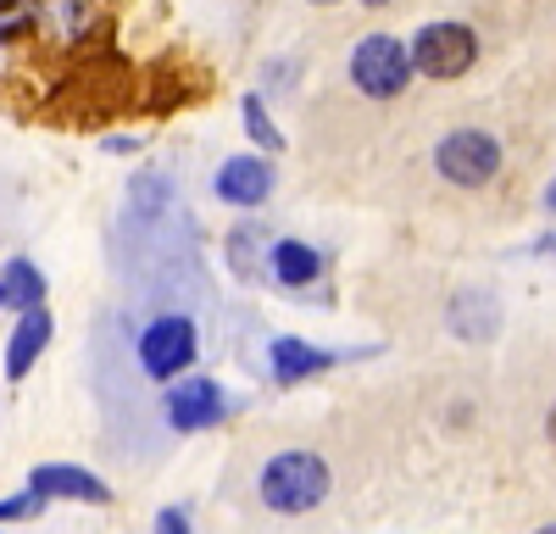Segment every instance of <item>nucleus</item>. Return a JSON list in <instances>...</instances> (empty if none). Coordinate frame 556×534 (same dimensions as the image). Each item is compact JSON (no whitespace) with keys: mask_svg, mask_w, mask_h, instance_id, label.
I'll list each match as a JSON object with an SVG mask.
<instances>
[{"mask_svg":"<svg viewBox=\"0 0 556 534\" xmlns=\"http://www.w3.org/2000/svg\"><path fill=\"white\" fill-rule=\"evenodd\" d=\"M329 496V462L317 452H278L262 468V501L273 512H312Z\"/></svg>","mask_w":556,"mask_h":534,"instance_id":"f257e3e1","label":"nucleus"},{"mask_svg":"<svg viewBox=\"0 0 556 534\" xmlns=\"http://www.w3.org/2000/svg\"><path fill=\"white\" fill-rule=\"evenodd\" d=\"M412 67L424 78H462L473 62H479V39L468 23H429L424 34L412 39Z\"/></svg>","mask_w":556,"mask_h":534,"instance_id":"f03ea898","label":"nucleus"},{"mask_svg":"<svg viewBox=\"0 0 556 534\" xmlns=\"http://www.w3.org/2000/svg\"><path fill=\"white\" fill-rule=\"evenodd\" d=\"M351 78L362 96H374V101H390L406 89L412 78V56H406V44L390 39V34H367L356 44V56H351Z\"/></svg>","mask_w":556,"mask_h":534,"instance_id":"7ed1b4c3","label":"nucleus"},{"mask_svg":"<svg viewBox=\"0 0 556 534\" xmlns=\"http://www.w3.org/2000/svg\"><path fill=\"white\" fill-rule=\"evenodd\" d=\"M434 167L451 178V185H462V190H479V185H490L495 167H501V145L490 140V134H479V128H456L451 140H440Z\"/></svg>","mask_w":556,"mask_h":534,"instance_id":"20e7f679","label":"nucleus"},{"mask_svg":"<svg viewBox=\"0 0 556 534\" xmlns=\"http://www.w3.org/2000/svg\"><path fill=\"white\" fill-rule=\"evenodd\" d=\"M195 363V323L190 318H156L146 334H139V368H146L151 379H178L184 368Z\"/></svg>","mask_w":556,"mask_h":534,"instance_id":"39448f33","label":"nucleus"},{"mask_svg":"<svg viewBox=\"0 0 556 534\" xmlns=\"http://www.w3.org/2000/svg\"><path fill=\"white\" fill-rule=\"evenodd\" d=\"M28 496L39 501H112V490L89 473V468H73V462H45L28 473Z\"/></svg>","mask_w":556,"mask_h":534,"instance_id":"423d86ee","label":"nucleus"},{"mask_svg":"<svg viewBox=\"0 0 556 534\" xmlns=\"http://www.w3.org/2000/svg\"><path fill=\"white\" fill-rule=\"evenodd\" d=\"M223 418V390L212 379H190V384H173L167 390V423L173 429H212Z\"/></svg>","mask_w":556,"mask_h":534,"instance_id":"0eeeda50","label":"nucleus"},{"mask_svg":"<svg viewBox=\"0 0 556 534\" xmlns=\"http://www.w3.org/2000/svg\"><path fill=\"white\" fill-rule=\"evenodd\" d=\"M217 195L235 201V206H262V201L273 195V167H267L262 156H235V162H223Z\"/></svg>","mask_w":556,"mask_h":534,"instance_id":"6e6552de","label":"nucleus"},{"mask_svg":"<svg viewBox=\"0 0 556 534\" xmlns=\"http://www.w3.org/2000/svg\"><path fill=\"white\" fill-rule=\"evenodd\" d=\"M51 345V312L45 306H34V312H23V323H17V334H12V351H7V379H23L34 363H39V351Z\"/></svg>","mask_w":556,"mask_h":534,"instance_id":"1a4fd4ad","label":"nucleus"},{"mask_svg":"<svg viewBox=\"0 0 556 534\" xmlns=\"http://www.w3.org/2000/svg\"><path fill=\"white\" fill-rule=\"evenodd\" d=\"M34 23L51 34L56 44H73V39H84V28H89V0H39Z\"/></svg>","mask_w":556,"mask_h":534,"instance_id":"9d476101","label":"nucleus"},{"mask_svg":"<svg viewBox=\"0 0 556 534\" xmlns=\"http://www.w3.org/2000/svg\"><path fill=\"white\" fill-rule=\"evenodd\" d=\"M273 274H278V284L301 290V284H312L323 274V256L312 245H301V240H278L273 245Z\"/></svg>","mask_w":556,"mask_h":534,"instance_id":"9b49d317","label":"nucleus"},{"mask_svg":"<svg viewBox=\"0 0 556 534\" xmlns=\"http://www.w3.org/2000/svg\"><path fill=\"white\" fill-rule=\"evenodd\" d=\"M0 301L17 306V312H34V306L45 301V274H39L34 262L12 256V262H7V274H0Z\"/></svg>","mask_w":556,"mask_h":534,"instance_id":"f8f14e48","label":"nucleus"},{"mask_svg":"<svg viewBox=\"0 0 556 534\" xmlns=\"http://www.w3.org/2000/svg\"><path fill=\"white\" fill-rule=\"evenodd\" d=\"M317 368H329V356H323L317 345H306V340H273V373H278V384H295V379H306Z\"/></svg>","mask_w":556,"mask_h":534,"instance_id":"ddd939ff","label":"nucleus"},{"mask_svg":"<svg viewBox=\"0 0 556 534\" xmlns=\"http://www.w3.org/2000/svg\"><path fill=\"white\" fill-rule=\"evenodd\" d=\"M245 128H251V140H256L262 151H285V134L273 128V117H267L262 96H245Z\"/></svg>","mask_w":556,"mask_h":534,"instance_id":"4468645a","label":"nucleus"},{"mask_svg":"<svg viewBox=\"0 0 556 534\" xmlns=\"http://www.w3.org/2000/svg\"><path fill=\"white\" fill-rule=\"evenodd\" d=\"M45 501L39 496H28V490H23V496H7V501H0V523H7V518H28V512H39Z\"/></svg>","mask_w":556,"mask_h":534,"instance_id":"2eb2a0df","label":"nucleus"},{"mask_svg":"<svg viewBox=\"0 0 556 534\" xmlns=\"http://www.w3.org/2000/svg\"><path fill=\"white\" fill-rule=\"evenodd\" d=\"M156 534H190V518H184V512L173 507V512H162V518H156Z\"/></svg>","mask_w":556,"mask_h":534,"instance_id":"dca6fc26","label":"nucleus"},{"mask_svg":"<svg viewBox=\"0 0 556 534\" xmlns=\"http://www.w3.org/2000/svg\"><path fill=\"white\" fill-rule=\"evenodd\" d=\"M545 206H551V212H556V178H551V190H545Z\"/></svg>","mask_w":556,"mask_h":534,"instance_id":"f3484780","label":"nucleus"},{"mask_svg":"<svg viewBox=\"0 0 556 534\" xmlns=\"http://www.w3.org/2000/svg\"><path fill=\"white\" fill-rule=\"evenodd\" d=\"M551 440H556V407H551Z\"/></svg>","mask_w":556,"mask_h":534,"instance_id":"a211bd4d","label":"nucleus"},{"mask_svg":"<svg viewBox=\"0 0 556 534\" xmlns=\"http://www.w3.org/2000/svg\"><path fill=\"white\" fill-rule=\"evenodd\" d=\"M367 7H390V0H367Z\"/></svg>","mask_w":556,"mask_h":534,"instance_id":"6ab92c4d","label":"nucleus"},{"mask_svg":"<svg viewBox=\"0 0 556 534\" xmlns=\"http://www.w3.org/2000/svg\"><path fill=\"white\" fill-rule=\"evenodd\" d=\"M540 534H556V523H545V529H540Z\"/></svg>","mask_w":556,"mask_h":534,"instance_id":"aec40b11","label":"nucleus"},{"mask_svg":"<svg viewBox=\"0 0 556 534\" xmlns=\"http://www.w3.org/2000/svg\"><path fill=\"white\" fill-rule=\"evenodd\" d=\"M317 7H334V0H317Z\"/></svg>","mask_w":556,"mask_h":534,"instance_id":"412c9836","label":"nucleus"},{"mask_svg":"<svg viewBox=\"0 0 556 534\" xmlns=\"http://www.w3.org/2000/svg\"><path fill=\"white\" fill-rule=\"evenodd\" d=\"M0 306H7V301H0Z\"/></svg>","mask_w":556,"mask_h":534,"instance_id":"4be33fe9","label":"nucleus"}]
</instances>
